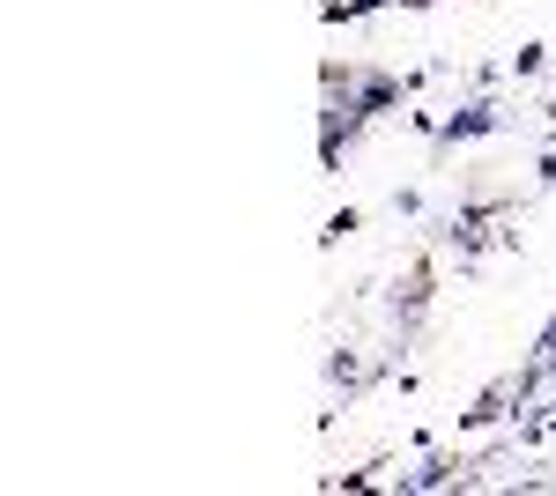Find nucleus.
Listing matches in <instances>:
<instances>
[{
    "label": "nucleus",
    "instance_id": "obj_4",
    "mask_svg": "<svg viewBox=\"0 0 556 496\" xmlns=\"http://www.w3.org/2000/svg\"><path fill=\"white\" fill-rule=\"evenodd\" d=\"M513 75H519V82H527V75H542V44H519V52H513Z\"/></svg>",
    "mask_w": 556,
    "mask_h": 496
},
{
    "label": "nucleus",
    "instance_id": "obj_2",
    "mask_svg": "<svg viewBox=\"0 0 556 496\" xmlns=\"http://www.w3.org/2000/svg\"><path fill=\"white\" fill-rule=\"evenodd\" d=\"M364 356H356V348H334V356H327V385H342V393H356V385H364Z\"/></svg>",
    "mask_w": 556,
    "mask_h": 496
},
{
    "label": "nucleus",
    "instance_id": "obj_1",
    "mask_svg": "<svg viewBox=\"0 0 556 496\" xmlns=\"http://www.w3.org/2000/svg\"><path fill=\"white\" fill-rule=\"evenodd\" d=\"M505 126V104L490 97V89H475L468 104H453L445 119H438V149H460V141H482V133H497Z\"/></svg>",
    "mask_w": 556,
    "mask_h": 496
},
{
    "label": "nucleus",
    "instance_id": "obj_3",
    "mask_svg": "<svg viewBox=\"0 0 556 496\" xmlns=\"http://www.w3.org/2000/svg\"><path fill=\"white\" fill-rule=\"evenodd\" d=\"M356 230H364V207H334V215H327V245H342Z\"/></svg>",
    "mask_w": 556,
    "mask_h": 496
}]
</instances>
